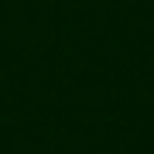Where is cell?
Segmentation results:
<instances>
[]
</instances>
